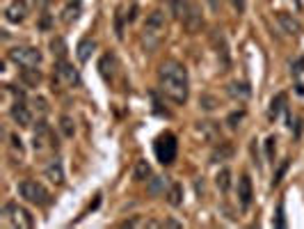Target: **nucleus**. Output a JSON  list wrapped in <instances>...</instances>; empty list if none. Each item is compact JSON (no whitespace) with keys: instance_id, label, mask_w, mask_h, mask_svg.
<instances>
[{"instance_id":"1","label":"nucleus","mask_w":304,"mask_h":229,"mask_svg":"<svg viewBox=\"0 0 304 229\" xmlns=\"http://www.w3.org/2000/svg\"><path fill=\"white\" fill-rule=\"evenodd\" d=\"M158 85L160 92L176 106H183L190 94V78L188 69L176 60H165L158 69Z\"/></svg>"},{"instance_id":"2","label":"nucleus","mask_w":304,"mask_h":229,"mask_svg":"<svg viewBox=\"0 0 304 229\" xmlns=\"http://www.w3.org/2000/svg\"><path fill=\"white\" fill-rule=\"evenodd\" d=\"M165 32H167V21H165V14L160 9H154L151 14H146L144 21V41L146 48H156L160 41H163Z\"/></svg>"},{"instance_id":"3","label":"nucleus","mask_w":304,"mask_h":229,"mask_svg":"<svg viewBox=\"0 0 304 229\" xmlns=\"http://www.w3.org/2000/svg\"><path fill=\"white\" fill-rule=\"evenodd\" d=\"M3 220L7 222L9 227H18V229L34 227V216L26 206H21V204H16V202H7L3 206Z\"/></svg>"},{"instance_id":"4","label":"nucleus","mask_w":304,"mask_h":229,"mask_svg":"<svg viewBox=\"0 0 304 229\" xmlns=\"http://www.w3.org/2000/svg\"><path fill=\"white\" fill-rule=\"evenodd\" d=\"M154 154H156V158H158V163H163V165H171V163H174L176 154H179V142H176V135L169 133V131L160 133L158 138H156V142H154Z\"/></svg>"},{"instance_id":"5","label":"nucleus","mask_w":304,"mask_h":229,"mask_svg":"<svg viewBox=\"0 0 304 229\" xmlns=\"http://www.w3.org/2000/svg\"><path fill=\"white\" fill-rule=\"evenodd\" d=\"M18 195L28 204H34V206H48L51 204V193L39 181H32V179H26V181L18 183Z\"/></svg>"},{"instance_id":"6","label":"nucleus","mask_w":304,"mask_h":229,"mask_svg":"<svg viewBox=\"0 0 304 229\" xmlns=\"http://www.w3.org/2000/svg\"><path fill=\"white\" fill-rule=\"evenodd\" d=\"M9 60L18 67H39L44 55H41V51L34 46H16L9 51Z\"/></svg>"},{"instance_id":"7","label":"nucleus","mask_w":304,"mask_h":229,"mask_svg":"<svg viewBox=\"0 0 304 229\" xmlns=\"http://www.w3.org/2000/svg\"><path fill=\"white\" fill-rule=\"evenodd\" d=\"M32 147L37 149V152H41V149H46V147H57L55 135H53L51 126H48L44 119L39 121V124H37V129H34V135H32Z\"/></svg>"},{"instance_id":"8","label":"nucleus","mask_w":304,"mask_h":229,"mask_svg":"<svg viewBox=\"0 0 304 229\" xmlns=\"http://www.w3.org/2000/svg\"><path fill=\"white\" fill-rule=\"evenodd\" d=\"M55 78L60 82H64L67 87H80V74H78L76 69H73L71 65H69L67 60H60L55 65Z\"/></svg>"},{"instance_id":"9","label":"nucleus","mask_w":304,"mask_h":229,"mask_svg":"<svg viewBox=\"0 0 304 229\" xmlns=\"http://www.w3.org/2000/svg\"><path fill=\"white\" fill-rule=\"evenodd\" d=\"M9 115H12L14 124L21 126V129H28L32 124V110L23 101H14V106L9 108Z\"/></svg>"},{"instance_id":"10","label":"nucleus","mask_w":304,"mask_h":229,"mask_svg":"<svg viewBox=\"0 0 304 229\" xmlns=\"http://www.w3.org/2000/svg\"><path fill=\"white\" fill-rule=\"evenodd\" d=\"M26 16H28L26 0H12V3L5 7V18H7V23H23Z\"/></svg>"},{"instance_id":"11","label":"nucleus","mask_w":304,"mask_h":229,"mask_svg":"<svg viewBox=\"0 0 304 229\" xmlns=\"http://www.w3.org/2000/svg\"><path fill=\"white\" fill-rule=\"evenodd\" d=\"M252 199H254V188H252V179H249V174H243L238 181V202L240 206L247 211L249 206H252Z\"/></svg>"},{"instance_id":"12","label":"nucleus","mask_w":304,"mask_h":229,"mask_svg":"<svg viewBox=\"0 0 304 229\" xmlns=\"http://www.w3.org/2000/svg\"><path fill=\"white\" fill-rule=\"evenodd\" d=\"M183 26L188 28V32L190 35H194V32H199L204 28V18H202V12H199V7L197 5H190V9H188V14L183 16Z\"/></svg>"},{"instance_id":"13","label":"nucleus","mask_w":304,"mask_h":229,"mask_svg":"<svg viewBox=\"0 0 304 229\" xmlns=\"http://www.w3.org/2000/svg\"><path fill=\"white\" fill-rule=\"evenodd\" d=\"M277 23L281 26V30L286 32V35H293V37H297L302 32V26H300V21H297L293 14H288V12H277Z\"/></svg>"},{"instance_id":"14","label":"nucleus","mask_w":304,"mask_h":229,"mask_svg":"<svg viewBox=\"0 0 304 229\" xmlns=\"http://www.w3.org/2000/svg\"><path fill=\"white\" fill-rule=\"evenodd\" d=\"M44 174H46V179H51L55 186H62V183H64V168H62V160L60 158H53L51 163L46 165Z\"/></svg>"},{"instance_id":"15","label":"nucleus","mask_w":304,"mask_h":229,"mask_svg":"<svg viewBox=\"0 0 304 229\" xmlns=\"http://www.w3.org/2000/svg\"><path fill=\"white\" fill-rule=\"evenodd\" d=\"M227 92H229V96H233V99H238V101H247L249 96H252V87H249L247 82H243V80L229 82Z\"/></svg>"},{"instance_id":"16","label":"nucleus","mask_w":304,"mask_h":229,"mask_svg":"<svg viewBox=\"0 0 304 229\" xmlns=\"http://www.w3.org/2000/svg\"><path fill=\"white\" fill-rule=\"evenodd\" d=\"M286 101H288V96L284 94V92H279V94L270 101V110H268V117H270V119H277L279 113L284 110V106H286Z\"/></svg>"},{"instance_id":"17","label":"nucleus","mask_w":304,"mask_h":229,"mask_svg":"<svg viewBox=\"0 0 304 229\" xmlns=\"http://www.w3.org/2000/svg\"><path fill=\"white\" fill-rule=\"evenodd\" d=\"M115 55H110V53H105V55L101 57V62H99V71H101V76L105 78V80H110L112 74H115Z\"/></svg>"},{"instance_id":"18","label":"nucleus","mask_w":304,"mask_h":229,"mask_svg":"<svg viewBox=\"0 0 304 229\" xmlns=\"http://www.w3.org/2000/svg\"><path fill=\"white\" fill-rule=\"evenodd\" d=\"M96 48V44L92 41L90 37H85V39H80V44H78V60L80 62H87L90 60V55H92V51Z\"/></svg>"},{"instance_id":"19","label":"nucleus","mask_w":304,"mask_h":229,"mask_svg":"<svg viewBox=\"0 0 304 229\" xmlns=\"http://www.w3.org/2000/svg\"><path fill=\"white\" fill-rule=\"evenodd\" d=\"M78 16H80V0H71L64 7V12H62V21L71 23V21H76Z\"/></svg>"},{"instance_id":"20","label":"nucleus","mask_w":304,"mask_h":229,"mask_svg":"<svg viewBox=\"0 0 304 229\" xmlns=\"http://www.w3.org/2000/svg\"><path fill=\"white\" fill-rule=\"evenodd\" d=\"M190 0H169V9H171V14H174L176 18H181L183 21V16L188 14V9H190Z\"/></svg>"},{"instance_id":"21","label":"nucleus","mask_w":304,"mask_h":229,"mask_svg":"<svg viewBox=\"0 0 304 229\" xmlns=\"http://www.w3.org/2000/svg\"><path fill=\"white\" fill-rule=\"evenodd\" d=\"M151 177V165L146 163V160H137L135 163V170H133V179L135 181H146V179Z\"/></svg>"},{"instance_id":"22","label":"nucleus","mask_w":304,"mask_h":229,"mask_svg":"<svg viewBox=\"0 0 304 229\" xmlns=\"http://www.w3.org/2000/svg\"><path fill=\"white\" fill-rule=\"evenodd\" d=\"M167 202L171 206H181L183 204V186L181 183H171L167 191Z\"/></svg>"},{"instance_id":"23","label":"nucleus","mask_w":304,"mask_h":229,"mask_svg":"<svg viewBox=\"0 0 304 229\" xmlns=\"http://www.w3.org/2000/svg\"><path fill=\"white\" fill-rule=\"evenodd\" d=\"M213 44L218 46V55L222 57V65L227 67L229 65V48H227V41H224V37L220 35V32H213Z\"/></svg>"},{"instance_id":"24","label":"nucleus","mask_w":304,"mask_h":229,"mask_svg":"<svg viewBox=\"0 0 304 229\" xmlns=\"http://www.w3.org/2000/svg\"><path fill=\"white\" fill-rule=\"evenodd\" d=\"M215 183H218V188L222 193H229V188H231V170H229V168L220 170L218 177H215Z\"/></svg>"},{"instance_id":"25","label":"nucleus","mask_w":304,"mask_h":229,"mask_svg":"<svg viewBox=\"0 0 304 229\" xmlns=\"http://www.w3.org/2000/svg\"><path fill=\"white\" fill-rule=\"evenodd\" d=\"M21 78H23V82H26V85L34 87V85H39V80H41V74H39L34 67H23Z\"/></svg>"},{"instance_id":"26","label":"nucleus","mask_w":304,"mask_h":229,"mask_svg":"<svg viewBox=\"0 0 304 229\" xmlns=\"http://www.w3.org/2000/svg\"><path fill=\"white\" fill-rule=\"evenodd\" d=\"M233 154V149L229 147L227 142H220V147L213 152V156H210V163H220V160H224V158H229V156Z\"/></svg>"},{"instance_id":"27","label":"nucleus","mask_w":304,"mask_h":229,"mask_svg":"<svg viewBox=\"0 0 304 229\" xmlns=\"http://www.w3.org/2000/svg\"><path fill=\"white\" fill-rule=\"evenodd\" d=\"M60 131L64 138H73V133H76V124H73V119L69 115L60 117Z\"/></svg>"},{"instance_id":"28","label":"nucleus","mask_w":304,"mask_h":229,"mask_svg":"<svg viewBox=\"0 0 304 229\" xmlns=\"http://www.w3.org/2000/svg\"><path fill=\"white\" fill-rule=\"evenodd\" d=\"M165 188H167V177H156L154 181L149 183V193L154 195H160V193H165Z\"/></svg>"},{"instance_id":"29","label":"nucleus","mask_w":304,"mask_h":229,"mask_svg":"<svg viewBox=\"0 0 304 229\" xmlns=\"http://www.w3.org/2000/svg\"><path fill=\"white\" fill-rule=\"evenodd\" d=\"M51 48H53V55H57L60 60H64V55H67V44H64V39L55 37V39L51 41Z\"/></svg>"},{"instance_id":"30","label":"nucleus","mask_w":304,"mask_h":229,"mask_svg":"<svg viewBox=\"0 0 304 229\" xmlns=\"http://www.w3.org/2000/svg\"><path fill=\"white\" fill-rule=\"evenodd\" d=\"M243 119H245V110H233V113L227 117V124H229V129H233V131H236Z\"/></svg>"},{"instance_id":"31","label":"nucleus","mask_w":304,"mask_h":229,"mask_svg":"<svg viewBox=\"0 0 304 229\" xmlns=\"http://www.w3.org/2000/svg\"><path fill=\"white\" fill-rule=\"evenodd\" d=\"M274 154H277V138L270 135V138L266 140V156H268V160H274Z\"/></svg>"},{"instance_id":"32","label":"nucleus","mask_w":304,"mask_h":229,"mask_svg":"<svg viewBox=\"0 0 304 229\" xmlns=\"http://www.w3.org/2000/svg\"><path fill=\"white\" fill-rule=\"evenodd\" d=\"M274 227H277V229H284V227H286V216H284V202H279V206H277V218H274Z\"/></svg>"},{"instance_id":"33","label":"nucleus","mask_w":304,"mask_h":229,"mask_svg":"<svg viewBox=\"0 0 304 229\" xmlns=\"http://www.w3.org/2000/svg\"><path fill=\"white\" fill-rule=\"evenodd\" d=\"M9 147H12L18 156H23V142H21V138H18V135H14V133L9 135Z\"/></svg>"},{"instance_id":"34","label":"nucleus","mask_w":304,"mask_h":229,"mask_svg":"<svg viewBox=\"0 0 304 229\" xmlns=\"http://www.w3.org/2000/svg\"><path fill=\"white\" fill-rule=\"evenodd\" d=\"M32 103H34V108H37L41 115H46V113H48V106H46V101H44V99H34Z\"/></svg>"},{"instance_id":"35","label":"nucleus","mask_w":304,"mask_h":229,"mask_svg":"<svg viewBox=\"0 0 304 229\" xmlns=\"http://www.w3.org/2000/svg\"><path fill=\"white\" fill-rule=\"evenodd\" d=\"M302 71H304V57L293 62V74H302Z\"/></svg>"},{"instance_id":"36","label":"nucleus","mask_w":304,"mask_h":229,"mask_svg":"<svg viewBox=\"0 0 304 229\" xmlns=\"http://www.w3.org/2000/svg\"><path fill=\"white\" fill-rule=\"evenodd\" d=\"M286 168H288V163H284L281 168H279V172H277V177H274L272 186H279V181H281V177H284V172H286Z\"/></svg>"},{"instance_id":"37","label":"nucleus","mask_w":304,"mask_h":229,"mask_svg":"<svg viewBox=\"0 0 304 229\" xmlns=\"http://www.w3.org/2000/svg\"><path fill=\"white\" fill-rule=\"evenodd\" d=\"M233 3V7H236V12L238 14H243L245 12V0H231Z\"/></svg>"},{"instance_id":"38","label":"nucleus","mask_w":304,"mask_h":229,"mask_svg":"<svg viewBox=\"0 0 304 229\" xmlns=\"http://www.w3.org/2000/svg\"><path fill=\"white\" fill-rule=\"evenodd\" d=\"M160 225H163V227H176V229L183 227L181 222H176V220H165V222H160Z\"/></svg>"},{"instance_id":"39","label":"nucleus","mask_w":304,"mask_h":229,"mask_svg":"<svg viewBox=\"0 0 304 229\" xmlns=\"http://www.w3.org/2000/svg\"><path fill=\"white\" fill-rule=\"evenodd\" d=\"M202 101H204V103H206V106H204V108H206V110H213V108H215V106H213V99H210V96H204V99H202Z\"/></svg>"},{"instance_id":"40","label":"nucleus","mask_w":304,"mask_h":229,"mask_svg":"<svg viewBox=\"0 0 304 229\" xmlns=\"http://www.w3.org/2000/svg\"><path fill=\"white\" fill-rule=\"evenodd\" d=\"M51 3V0H34V7H39V9H44L46 5Z\"/></svg>"}]
</instances>
